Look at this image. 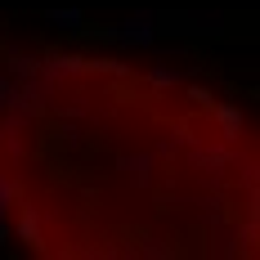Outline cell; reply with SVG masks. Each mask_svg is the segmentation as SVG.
<instances>
[]
</instances>
